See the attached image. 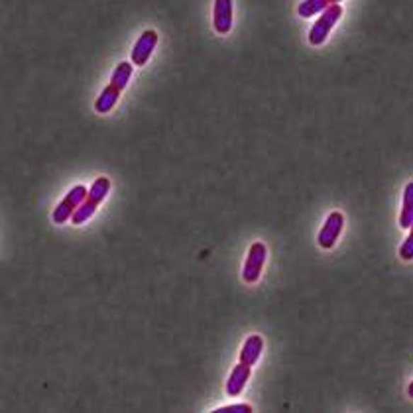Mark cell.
<instances>
[{"label":"cell","instance_id":"obj_1","mask_svg":"<svg viewBox=\"0 0 413 413\" xmlns=\"http://www.w3.org/2000/svg\"><path fill=\"white\" fill-rule=\"evenodd\" d=\"M108 191H111V179H108V177H98V179H95L93 185H91V189H89L87 199H85L83 205L75 211L71 222H73V225H83V222H87V220L95 215V211L98 209V205L105 201Z\"/></svg>","mask_w":413,"mask_h":413},{"label":"cell","instance_id":"obj_2","mask_svg":"<svg viewBox=\"0 0 413 413\" xmlns=\"http://www.w3.org/2000/svg\"><path fill=\"white\" fill-rule=\"evenodd\" d=\"M341 16H343V6H341L339 2H333V4H331L323 14H319V18L313 22V26L309 30V44L311 45L325 44L327 38L331 34V30H333L334 24L341 20Z\"/></svg>","mask_w":413,"mask_h":413},{"label":"cell","instance_id":"obj_3","mask_svg":"<svg viewBox=\"0 0 413 413\" xmlns=\"http://www.w3.org/2000/svg\"><path fill=\"white\" fill-rule=\"evenodd\" d=\"M89 189L85 185H75L71 191H67V195L63 197L62 203L53 209L52 213V220L55 225H65L67 220L73 219L75 211L79 209L83 201L87 199Z\"/></svg>","mask_w":413,"mask_h":413},{"label":"cell","instance_id":"obj_4","mask_svg":"<svg viewBox=\"0 0 413 413\" xmlns=\"http://www.w3.org/2000/svg\"><path fill=\"white\" fill-rule=\"evenodd\" d=\"M266 258H268V247L264 242H254L250 250H248L247 262H244V268H242V280L247 283H256L262 276V270H264Z\"/></svg>","mask_w":413,"mask_h":413},{"label":"cell","instance_id":"obj_5","mask_svg":"<svg viewBox=\"0 0 413 413\" xmlns=\"http://www.w3.org/2000/svg\"><path fill=\"white\" fill-rule=\"evenodd\" d=\"M343 229L344 215L341 211H333L327 217L323 229L319 230V234H317V244L323 248V250H331L334 247V242L341 237Z\"/></svg>","mask_w":413,"mask_h":413},{"label":"cell","instance_id":"obj_6","mask_svg":"<svg viewBox=\"0 0 413 413\" xmlns=\"http://www.w3.org/2000/svg\"><path fill=\"white\" fill-rule=\"evenodd\" d=\"M159 35L156 30H146V32H142L140 38L136 40V44L132 47V63L134 65H146L149 62V57H152V53L156 50V45H158Z\"/></svg>","mask_w":413,"mask_h":413},{"label":"cell","instance_id":"obj_7","mask_svg":"<svg viewBox=\"0 0 413 413\" xmlns=\"http://www.w3.org/2000/svg\"><path fill=\"white\" fill-rule=\"evenodd\" d=\"M250 374H252V366H248L247 362H240L232 368L229 380H227V386H225V392L227 396L237 397L242 394V390L247 387L248 380H250Z\"/></svg>","mask_w":413,"mask_h":413},{"label":"cell","instance_id":"obj_8","mask_svg":"<svg viewBox=\"0 0 413 413\" xmlns=\"http://www.w3.org/2000/svg\"><path fill=\"white\" fill-rule=\"evenodd\" d=\"M213 28L220 35L232 30V0H217L213 9Z\"/></svg>","mask_w":413,"mask_h":413},{"label":"cell","instance_id":"obj_9","mask_svg":"<svg viewBox=\"0 0 413 413\" xmlns=\"http://www.w3.org/2000/svg\"><path fill=\"white\" fill-rule=\"evenodd\" d=\"M264 351V339L260 334H250L244 344H242V351H240V362H247L248 366L254 368V364L260 361Z\"/></svg>","mask_w":413,"mask_h":413},{"label":"cell","instance_id":"obj_10","mask_svg":"<svg viewBox=\"0 0 413 413\" xmlns=\"http://www.w3.org/2000/svg\"><path fill=\"white\" fill-rule=\"evenodd\" d=\"M123 95V91H118L116 87H113L111 83H108V87L103 89V93L98 95L97 101H95V111H97L98 115H106V113H111L115 105L118 103V98Z\"/></svg>","mask_w":413,"mask_h":413},{"label":"cell","instance_id":"obj_11","mask_svg":"<svg viewBox=\"0 0 413 413\" xmlns=\"http://www.w3.org/2000/svg\"><path fill=\"white\" fill-rule=\"evenodd\" d=\"M132 73H134V63H130V62L118 63V65H116V69L113 71V75H111V85L118 89V91H124V89L128 87L130 79H132Z\"/></svg>","mask_w":413,"mask_h":413},{"label":"cell","instance_id":"obj_12","mask_svg":"<svg viewBox=\"0 0 413 413\" xmlns=\"http://www.w3.org/2000/svg\"><path fill=\"white\" fill-rule=\"evenodd\" d=\"M413 225V181L405 185L404 189V207L400 213V227L409 229Z\"/></svg>","mask_w":413,"mask_h":413},{"label":"cell","instance_id":"obj_13","mask_svg":"<svg viewBox=\"0 0 413 413\" xmlns=\"http://www.w3.org/2000/svg\"><path fill=\"white\" fill-rule=\"evenodd\" d=\"M331 4H333L331 0H303V2H299L298 14L301 18L317 16V14H323Z\"/></svg>","mask_w":413,"mask_h":413},{"label":"cell","instance_id":"obj_14","mask_svg":"<svg viewBox=\"0 0 413 413\" xmlns=\"http://www.w3.org/2000/svg\"><path fill=\"white\" fill-rule=\"evenodd\" d=\"M400 258L405 260V262L413 260V225L409 227V237L405 238L404 244L400 247Z\"/></svg>","mask_w":413,"mask_h":413},{"label":"cell","instance_id":"obj_15","mask_svg":"<svg viewBox=\"0 0 413 413\" xmlns=\"http://www.w3.org/2000/svg\"><path fill=\"white\" fill-rule=\"evenodd\" d=\"M213 413H252V405L248 404H234V405H222Z\"/></svg>","mask_w":413,"mask_h":413},{"label":"cell","instance_id":"obj_16","mask_svg":"<svg viewBox=\"0 0 413 413\" xmlns=\"http://www.w3.org/2000/svg\"><path fill=\"white\" fill-rule=\"evenodd\" d=\"M407 396L413 397V380H412V384H409V387H407Z\"/></svg>","mask_w":413,"mask_h":413}]
</instances>
